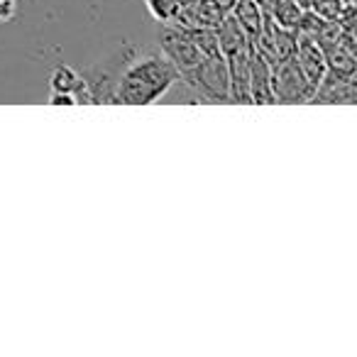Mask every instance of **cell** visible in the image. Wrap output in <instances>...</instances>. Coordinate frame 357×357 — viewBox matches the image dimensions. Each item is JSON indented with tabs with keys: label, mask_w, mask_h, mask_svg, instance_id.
<instances>
[{
	"label": "cell",
	"mask_w": 357,
	"mask_h": 357,
	"mask_svg": "<svg viewBox=\"0 0 357 357\" xmlns=\"http://www.w3.org/2000/svg\"><path fill=\"white\" fill-rule=\"evenodd\" d=\"M178 81V71L164 54H135L123 69L115 86L113 103L125 105H152L169 93Z\"/></svg>",
	"instance_id": "1"
},
{
	"label": "cell",
	"mask_w": 357,
	"mask_h": 357,
	"mask_svg": "<svg viewBox=\"0 0 357 357\" xmlns=\"http://www.w3.org/2000/svg\"><path fill=\"white\" fill-rule=\"evenodd\" d=\"M181 81L206 103H230V76L223 54L204 56Z\"/></svg>",
	"instance_id": "2"
},
{
	"label": "cell",
	"mask_w": 357,
	"mask_h": 357,
	"mask_svg": "<svg viewBox=\"0 0 357 357\" xmlns=\"http://www.w3.org/2000/svg\"><path fill=\"white\" fill-rule=\"evenodd\" d=\"M135 54H137V50L125 45L86 71L84 79L91 91V103H113L115 86H118L120 74H123V69L128 66V61L132 59Z\"/></svg>",
	"instance_id": "3"
},
{
	"label": "cell",
	"mask_w": 357,
	"mask_h": 357,
	"mask_svg": "<svg viewBox=\"0 0 357 357\" xmlns=\"http://www.w3.org/2000/svg\"><path fill=\"white\" fill-rule=\"evenodd\" d=\"M313 89L306 81V76L301 74L298 64L294 61V56L272 64V96L274 103H311L313 100Z\"/></svg>",
	"instance_id": "4"
},
{
	"label": "cell",
	"mask_w": 357,
	"mask_h": 357,
	"mask_svg": "<svg viewBox=\"0 0 357 357\" xmlns=\"http://www.w3.org/2000/svg\"><path fill=\"white\" fill-rule=\"evenodd\" d=\"M162 54L167 56L169 61L174 64V69L178 71V79L184 74H189L191 69H196L204 54L199 52V47L191 42V37L186 35L184 27H176V25H167L162 30Z\"/></svg>",
	"instance_id": "5"
},
{
	"label": "cell",
	"mask_w": 357,
	"mask_h": 357,
	"mask_svg": "<svg viewBox=\"0 0 357 357\" xmlns=\"http://www.w3.org/2000/svg\"><path fill=\"white\" fill-rule=\"evenodd\" d=\"M252 47L257 52H262L274 64V61L294 56V50H296V32L284 30V27H279L277 22L269 17V20H264L262 32H259L257 40L252 42Z\"/></svg>",
	"instance_id": "6"
},
{
	"label": "cell",
	"mask_w": 357,
	"mask_h": 357,
	"mask_svg": "<svg viewBox=\"0 0 357 357\" xmlns=\"http://www.w3.org/2000/svg\"><path fill=\"white\" fill-rule=\"evenodd\" d=\"M294 61L298 64V69H301V74L306 76V81L313 86V89H318L321 86V81L326 79L328 74V61H326V52H323V47L318 45L313 37H306L296 35V50H294Z\"/></svg>",
	"instance_id": "7"
},
{
	"label": "cell",
	"mask_w": 357,
	"mask_h": 357,
	"mask_svg": "<svg viewBox=\"0 0 357 357\" xmlns=\"http://www.w3.org/2000/svg\"><path fill=\"white\" fill-rule=\"evenodd\" d=\"M250 100L252 103L269 105L274 103L272 96V61L252 47L250 54Z\"/></svg>",
	"instance_id": "8"
},
{
	"label": "cell",
	"mask_w": 357,
	"mask_h": 357,
	"mask_svg": "<svg viewBox=\"0 0 357 357\" xmlns=\"http://www.w3.org/2000/svg\"><path fill=\"white\" fill-rule=\"evenodd\" d=\"M250 54H252V47L225 56L230 76V103H252L250 100Z\"/></svg>",
	"instance_id": "9"
},
{
	"label": "cell",
	"mask_w": 357,
	"mask_h": 357,
	"mask_svg": "<svg viewBox=\"0 0 357 357\" xmlns=\"http://www.w3.org/2000/svg\"><path fill=\"white\" fill-rule=\"evenodd\" d=\"M50 89H52V91H59V93H71V96H76L79 105L91 103L89 84H86L84 74H81V71H76L74 66H66V64H59V66H56V69L50 74Z\"/></svg>",
	"instance_id": "10"
},
{
	"label": "cell",
	"mask_w": 357,
	"mask_h": 357,
	"mask_svg": "<svg viewBox=\"0 0 357 357\" xmlns=\"http://www.w3.org/2000/svg\"><path fill=\"white\" fill-rule=\"evenodd\" d=\"M215 35H218V50L223 56H233V54H238V52L252 47L248 32H245L243 27L238 25V20H235L233 15H228V13H225L223 20L215 25Z\"/></svg>",
	"instance_id": "11"
},
{
	"label": "cell",
	"mask_w": 357,
	"mask_h": 357,
	"mask_svg": "<svg viewBox=\"0 0 357 357\" xmlns=\"http://www.w3.org/2000/svg\"><path fill=\"white\" fill-rule=\"evenodd\" d=\"M230 15L238 20V25L248 32L250 42L257 40V35L264 27V15H262V6L257 0H235L233 8H230Z\"/></svg>",
	"instance_id": "12"
},
{
	"label": "cell",
	"mask_w": 357,
	"mask_h": 357,
	"mask_svg": "<svg viewBox=\"0 0 357 357\" xmlns=\"http://www.w3.org/2000/svg\"><path fill=\"white\" fill-rule=\"evenodd\" d=\"M269 10H272V20L277 22L279 27H284V30H291V32H298L303 10H301V6H298L296 0H274Z\"/></svg>",
	"instance_id": "13"
},
{
	"label": "cell",
	"mask_w": 357,
	"mask_h": 357,
	"mask_svg": "<svg viewBox=\"0 0 357 357\" xmlns=\"http://www.w3.org/2000/svg\"><path fill=\"white\" fill-rule=\"evenodd\" d=\"M186 35L191 37L199 52L204 56H213V54H220L218 50V35H215V27H208V25H199V27H184Z\"/></svg>",
	"instance_id": "14"
},
{
	"label": "cell",
	"mask_w": 357,
	"mask_h": 357,
	"mask_svg": "<svg viewBox=\"0 0 357 357\" xmlns=\"http://www.w3.org/2000/svg\"><path fill=\"white\" fill-rule=\"evenodd\" d=\"M144 3H147V10L154 20L169 25V22H174L178 17L186 0H144Z\"/></svg>",
	"instance_id": "15"
},
{
	"label": "cell",
	"mask_w": 357,
	"mask_h": 357,
	"mask_svg": "<svg viewBox=\"0 0 357 357\" xmlns=\"http://www.w3.org/2000/svg\"><path fill=\"white\" fill-rule=\"evenodd\" d=\"M15 10H17V0H0V25L10 22L15 17Z\"/></svg>",
	"instance_id": "16"
},
{
	"label": "cell",
	"mask_w": 357,
	"mask_h": 357,
	"mask_svg": "<svg viewBox=\"0 0 357 357\" xmlns=\"http://www.w3.org/2000/svg\"><path fill=\"white\" fill-rule=\"evenodd\" d=\"M50 105H79L76 96L71 93H59V91H52L50 93Z\"/></svg>",
	"instance_id": "17"
}]
</instances>
